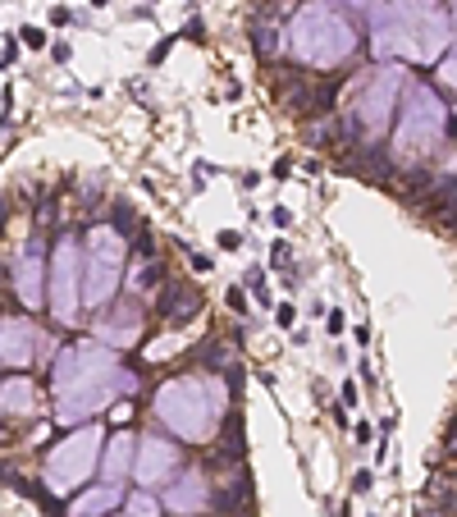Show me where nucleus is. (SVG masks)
Wrapping results in <instances>:
<instances>
[{
  "label": "nucleus",
  "mask_w": 457,
  "mask_h": 517,
  "mask_svg": "<svg viewBox=\"0 0 457 517\" xmlns=\"http://www.w3.org/2000/svg\"><path fill=\"white\" fill-rule=\"evenodd\" d=\"M361 14L370 23L375 56H403L416 65L439 60V51L453 46V5L448 0H361Z\"/></svg>",
  "instance_id": "1"
},
{
  "label": "nucleus",
  "mask_w": 457,
  "mask_h": 517,
  "mask_svg": "<svg viewBox=\"0 0 457 517\" xmlns=\"http://www.w3.org/2000/svg\"><path fill=\"white\" fill-rule=\"evenodd\" d=\"M288 51L311 69H334L357 51V28L338 0H311L288 28Z\"/></svg>",
  "instance_id": "2"
},
{
  "label": "nucleus",
  "mask_w": 457,
  "mask_h": 517,
  "mask_svg": "<svg viewBox=\"0 0 457 517\" xmlns=\"http://www.w3.org/2000/svg\"><path fill=\"white\" fill-rule=\"evenodd\" d=\"M219 412H224V394H219L215 380L178 375V380H165L160 394H156V417L174 430L178 440H206Z\"/></svg>",
  "instance_id": "3"
},
{
  "label": "nucleus",
  "mask_w": 457,
  "mask_h": 517,
  "mask_svg": "<svg viewBox=\"0 0 457 517\" xmlns=\"http://www.w3.org/2000/svg\"><path fill=\"white\" fill-rule=\"evenodd\" d=\"M88 385H133V375L119 371V357L106 343L65 348L55 362V389H88Z\"/></svg>",
  "instance_id": "4"
},
{
  "label": "nucleus",
  "mask_w": 457,
  "mask_h": 517,
  "mask_svg": "<svg viewBox=\"0 0 457 517\" xmlns=\"http://www.w3.org/2000/svg\"><path fill=\"white\" fill-rule=\"evenodd\" d=\"M83 302L88 307H106L110 297L119 293V275H124V238L115 229H92L88 252H83Z\"/></svg>",
  "instance_id": "5"
},
{
  "label": "nucleus",
  "mask_w": 457,
  "mask_h": 517,
  "mask_svg": "<svg viewBox=\"0 0 457 517\" xmlns=\"http://www.w3.org/2000/svg\"><path fill=\"white\" fill-rule=\"evenodd\" d=\"M439 129H448V101H439L430 88H412L398 115V151L425 156L439 142Z\"/></svg>",
  "instance_id": "6"
},
{
  "label": "nucleus",
  "mask_w": 457,
  "mask_h": 517,
  "mask_svg": "<svg viewBox=\"0 0 457 517\" xmlns=\"http://www.w3.org/2000/svg\"><path fill=\"white\" fill-rule=\"evenodd\" d=\"M101 440H106V435H101L97 426H83V430H74L69 440L55 444V453L46 458V485H51L55 495H69L74 485H83L92 476Z\"/></svg>",
  "instance_id": "7"
},
{
  "label": "nucleus",
  "mask_w": 457,
  "mask_h": 517,
  "mask_svg": "<svg viewBox=\"0 0 457 517\" xmlns=\"http://www.w3.org/2000/svg\"><path fill=\"white\" fill-rule=\"evenodd\" d=\"M51 261V311L60 325H74L78 307H83V243L74 233H60Z\"/></svg>",
  "instance_id": "8"
},
{
  "label": "nucleus",
  "mask_w": 457,
  "mask_h": 517,
  "mask_svg": "<svg viewBox=\"0 0 457 517\" xmlns=\"http://www.w3.org/2000/svg\"><path fill=\"white\" fill-rule=\"evenodd\" d=\"M403 69H380V74L370 78L366 97L357 101V115H352V124H357V133H366V138H380L384 129H389V115H393V101H398V92H403Z\"/></svg>",
  "instance_id": "9"
},
{
  "label": "nucleus",
  "mask_w": 457,
  "mask_h": 517,
  "mask_svg": "<svg viewBox=\"0 0 457 517\" xmlns=\"http://www.w3.org/2000/svg\"><path fill=\"white\" fill-rule=\"evenodd\" d=\"M133 385H88V389H60L55 398V421L60 426H83L88 417H97L106 403H115V394H124Z\"/></svg>",
  "instance_id": "10"
},
{
  "label": "nucleus",
  "mask_w": 457,
  "mask_h": 517,
  "mask_svg": "<svg viewBox=\"0 0 457 517\" xmlns=\"http://www.w3.org/2000/svg\"><path fill=\"white\" fill-rule=\"evenodd\" d=\"M46 243L42 238H28L23 252L14 256V293H19L23 307H42L46 302Z\"/></svg>",
  "instance_id": "11"
},
{
  "label": "nucleus",
  "mask_w": 457,
  "mask_h": 517,
  "mask_svg": "<svg viewBox=\"0 0 457 517\" xmlns=\"http://www.w3.org/2000/svg\"><path fill=\"white\" fill-rule=\"evenodd\" d=\"M133 453H138V481L142 485L169 481L174 467H178V444L174 440H160V435H142Z\"/></svg>",
  "instance_id": "12"
},
{
  "label": "nucleus",
  "mask_w": 457,
  "mask_h": 517,
  "mask_svg": "<svg viewBox=\"0 0 457 517\" xmlns=\"http://www.w3.org/2000/svg\"><path fill=\"white\" fill-rule=\"evenodd\" d=\"M37 357V325L23 316H0V366H28Z\"/></svg>",
  "instance_id": "13"
},
{
  "label": "nucleus",
  "mask_w": 457,
  "mask_h": 517,
  "mask_svg": "<svg viewBox=\"0 0 457 517\" xmlns=\"http://www.w3.org/2000/svg\"><path fill=\"white\" fill-rule=\"evenodd\" d=\"M142 334V311L133 307V302H115V311H110L106 320L97 325V343H106V348H133Z\"/></svg>",
  "instance_id": "14"
},
{
  "label": "nucleus",
  "mask_w": 457,
  "mask_h": 517,
  "mask_svg": "<svg viewBox=\"0 0 457 517\" xmlns=\"http://www.w3.org/2000/svg\"><path fill=\"white\" fill-rule=\"evenodd\" d=\"M156 311H160L165 325H178V320L197 316L201 311V293H197L192 284H178V279H169V284L160 288V302H156Z\"/></svg>",
  "instance_id": "15"
},
{
  "label": "nucleus",
  "mask_w": 457,
  "mask_h": 517,
  "mask_svg": "<svg viewBox=\"0 0 457 517\" xmlns=\"http://www.w3.org/2000/svg\"><path fill=\"white\" fill-rule=\"evenodd\" d=\"M165 499H169L174 513H188V517L206 513V499H210L206 495V476H201V472H183L174 485H169V495H165Z\"/></svg>",
  "instance_id": "16"
},
{
  "label": "nucleus",
  "mask_w": 457,
  "mask_h": 517,
  "mask_svg": "<svg viewBox=\"0 0 457 517\" xmlns=\"http://www.w3.org/2000/svg\"><path fill=\"white\" fill-rule=\"evenodd\" d=\"M133 449H138V435H128V430H115L106 444V458H101V472H106V481L119 485L124 476H128L133 467Z\"/></svg>",
  "instance_id": "17"
},
{
  "label": "nucleus",
  "mask_w": 457,
  "mask_h": 517,
  "mask_svg": "<svg viewBox=\"0 0 457 517\" xmlns=\"http://www.w3.org/2000/svg\"><path fill=\"white\" fill-rule=\"evenodd\" d=\"M119 499H124V495H119V485L106 481L101 490H88L83 499H74V513H69V517H106L110 508H119Z\"/></svg>",
  "instance_id": "18"
},
{
  "label": "nucleus",
  "mask_w": 457,
  "mask_h": 517,
  "mask_svg": "<svg viewBox=\"0 0 457 517\" xmlns=\"http://www.w3.org/2000/svg\"><path fill=\"white\" fill-rule=\"evenodd\" d=\"M33 403H37V385H33V380L14 375V380L0 385V412H28Z\"/></svg>",
  "instance_id": "19"
},
{
  "label": "nucleus",
  "mask_w": 457,
  "mask_h": 517,
  "mask_svg": "<svg viewBox=\"0 0 457 517\" xmlns=\"http://www.w3.org/2000/svg\"><path fill=\"white\" fill-rule=\"evenodd\" d=\"M156 284H160V265H156V256H142L138 270H133V288L147 293V288H156Z\"/></svg>",
  "instance_id": "20"
},
{
  "label": "nucleus",
  "mask_w": 457,
  "mask_h": 517,
  "mask_svg": "<svg viewBox=\"0 0 457 517\" xmlns=\"http://www.w3.org/2000/svg\"><path fill=\"white\" fill-rule=\"evenodd\" d=\"M242 449H247L242 444V417H228L224 421V453L219 458H242Z\"/></svg>",
  "instance_id": "21"
},
{
  "label": "nucleus",
  "mask_w": 457,
  "mask_h": 517,
  "mask_svg": "<svg viewBox=\"0 0 457 517\" xmlns=\"http://www.w3.org/2000/svg\"><path fill=\"white\" fill-rule=\"evenodd\" d=\"M251 46H256V56H274V51H279V33H274L270 23H261V28L251 33Z\"/></svg>",
  "instance_id": "22"
},
{
  "label": "nucleus",
  "mask_w": 457,
  "mask_h": 517,
  "mask_svg": "<svg viewBox=\"0 0 457 517\" xmlns=\"http://www.w3.org/2000/svg\"><path fill=\"white\" fill-rule=\"evenodd\" d=\"M133 229H138V215H133V206L119 197V202H115V233L124 238V233H133Z\"/></svg>",
  "instance_id": "23"
},
{
  "label": "nucleus",
  "mask_w": 457,
  "mask_h": 517,
  "mask_svg": "<svg viewBox=\"0 0 457 517\" xmlns=\"http://www.w3.org/2000/svg\"><path fill=\"white\" fill-rule=\"evenodd\" d=\"M128 508H133V517H160V508H156V499L147 495V490H142V495H133Z\"/></svg>",
  "instance_id": "24"
},
{
  "label": "nucleus",
  "mask_w": 457,
  "mask_h": 517,
  "mask_svg": "<svg viewBox=\"0 0 457 517\" xmlns=\"http://www.w3.org/2000/svg\"><path fill=\"white\" fill-rule=\"evenodd\" d=\"M23 46H33V51H42V46H46V33H42V28H23Z\"/></svg>",
  "instance_id": "25"
},
{
  "label": "nucleus",
  "mask_w": 457,
  "mask_h": 517,
  "mask_svg": "<svg viewBox=\"0 0 457 517\" xmlns=\"http://www.w3.org/2000/svg\"><path fill=\"white\" fill-rule=\"evenodd\" d=\"M274 320H279L283 330H293V320H297V311H293V307H288V302H283V307H279V311H274Z\"/></svg>",
  "instance_id": "26"
},
{
  "label": "nucleus",
  "mask_w": 457,
  "mask_h": 517,
  "mask_svg": "<svg viewBox=\"0 0 457 517\" xmlns=\"http://www.w3.org/2000/svg\"><path fill=\"white\" fill-rule=\"evenodd\" d=\"M370 485H375V472H357V481H352V490H357V495H366Z\"/></svg>",
  "instance_id": "27"
},
{
  "label": "nucleus",
  "mask_w": 457,
  "mask_h": 517,
  "mask_svg": "<svg viewBox=\"0 0 457 517\" xmlns=\"http://www.w3.org/2000/svg\"><path fill=\"white\" fill-rule=\"evenodd\" d=\"M238 243H242V233H238V229H224V233H219V247H228V252H233Z\"/></svg>",
  "instance_id": "28"
},
{
  "label": "nucleus",
  "mask_w": 457,
  "mask_h": 517,
  "mask_svg": "<svg viewBox=\"0 0 457 517\" xmlns=\"http://www.w3.org/2000/svg\"><path fill=\"white\" fill-rule=\"evenodd\" d=\"M228 307H233V311H247V297H242V288H228Z\"/></svg>",
  "instance_id": "29"
},
{
  "label": "nucleus",
  "mask_w": 457,
  "mask_h": 517,
  "mask_svg": "<svg viewBox=\"0 0 457 517\" xmlns=\"http://www.w3.org/2000/svg\"><path fill=\"white\" fill-rule=\"evenodd\" d=\"M293 174V161H288V156H279V161H274V179H288Z\"/></svg>",
  "instance_id": "30"
},
{
  "label": "nucleus",
  "mask_w": 457,
  "mask_h": 517,
  "mask_svg": "<svg viewBox=\"0 0 457 517\" xmlns=\"http://www.w3.org/2000/svg\"><path fill=\"white\" fill-rule=\"evenodd\" d=\"M169 46H174V37H165V42H160V46H156V51H151V65H160V60L169 56Z\"/></svg>",
  "instance_id": "31"
},
{
  "label": "nucleus",
  "mask_w": 457,
  "mask_h": 517,
  "mask_svg": "<svg viewBox=\"0 0 457 517\" xmlns=\"http://www.w3.org/2000/svg\"><path fill=\"white\" fill-rule=\"evenodd\" d=\"M270 220L279 224V229H288V224H293V215H288V211H283V206H274V211H270Z\"/></svg>",
  "instance_id": "32"
},
{
  "label": "nucleus",
  "mask_w": 457,
  "mask_h": 517,
  "mask_svg": "<svg viewBox=\"0 0 457 517\" xmlns=\"http://www.w3.org/2000/svg\"><path fill=\"white\" fill-rule=\"evenodd\" d=\"M69 19H74V14H69V10H65V5H55V10H51V23H55V28H65V23H69Z\"/></svg>",
  "instance_id": "33"
},
{
  "label": "nucleus",
  "mask_w": 457,
  "mask_h": 517,
  "mask_svg": "<svg viewBox=\"0 0 457 517\" xmlns=\"http://www.w3.org/2000/svg\"><path fill=\"white\" fill-rule=\"evenodd\" d=\"M192 270H197V275H206V270H210V256H206V252H192Z\"/></svg>",
  "instance_id": "34"
},
{
  "label": "nucleus",
  "mask_w": 457,
  "mask_h": 517,
  "mask_svg": "<svg viewBox=\"0 0 457 517\" xmlns=\"http://www.w3.org/2000/svg\"><path fill=\"white\" fill-rule=\"evenodd\" d=\"M51 56H55V60H60V65H65V60H69V56H74V51H69V42H55V46H51Z\"/></svg>",
  "instance_id": "35"
},
{
  "label": "nucleus",
  "mask_w": 457,
  "mask_h": 517,
  "mask_svg": "<svg viewBox=\"0 0 457 517\" xmlns=\"http://www.w3.org/2000/svg\"><path fill=\"white\" fill-rule=\"evenodd\" d=\"M329 334H343V311H338V307L329 311Z\"/></svg>",
  "instance_id": "36"
},
{
  "label": "nucleus",
  "mask_w": 457,
  "mask_h": 517,
  "mask_svg": "<svg viewBox=\"0 0 457 517\" xmlns=\"http://www.w3.org/2000/svg\"><path fill=\"white\" fill-rule=\"evenodd\" d=\"M357 398H361V389H357V385H352V380H348V385H343V403H357Z\"/></svg>",
  "instance_id": "37"
},
{
  "label": "nucleus",
  "mask_w": 457,
  "mask_h": 517,
  "mask_svg": "<svg viewBox=\"0 0 457 517\" xmlns=\"http://www.w3.org/2000/svg\"><path fill=\"white\" fill-rule=\"evenodd\" d=\"M370 435H375V430H370V421H357V444H366Z\"/></svg>",
  "instance_id": "38"
},
{
  "label": "nucleus",
  "mask_w": 457,
  "mask_h": 517,
  "mask_svg": "<svg viewBox=\"0 0 457 517\" xmlns=\"http://www.w3.org/2000/svg\"><path fill=\"white\" fill-rule=\"evenodd\" d=\"M92 5H97V10H106V5H110V0H92Z\"/></svg>",
  "instance_id": "39"
}]
</instances>
